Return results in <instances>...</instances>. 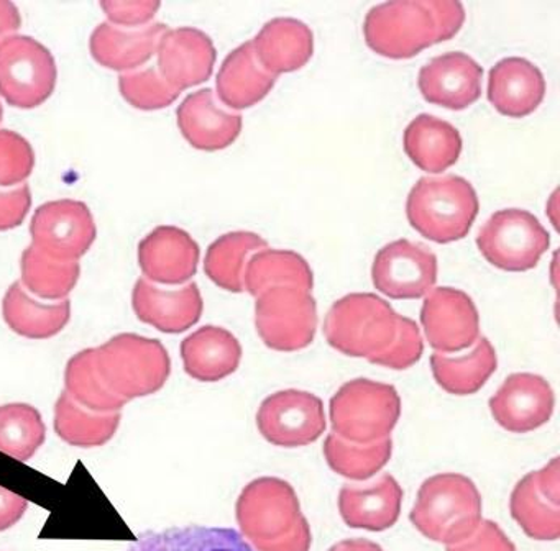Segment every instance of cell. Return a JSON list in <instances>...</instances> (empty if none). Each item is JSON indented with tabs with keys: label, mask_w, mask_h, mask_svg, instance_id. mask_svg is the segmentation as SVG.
<instances>
[{
	"label": "cell",
	"mask_w": 560,
	"mask_h": 551,
	"mask_svg": "<svg viewBox=\"0 0 560 551\" xmlns=\"http://www.w3.org/2000/svg\"><path fill=\"white\" fill-rule=\"evenodd\" d=\"M421 324L435 353L467 350L480 338L477 305L460 289H432L422 304Z\"/></svg>",
	"instance_id": "obj_14"
},
{
	"label": "cell",
	"mask_w": 560,
	"mask_h": 551,
	"mask_svg": "<svg viewBox=\"0 0 560 551\" xmlns=\"http://www.w3.org/2000/svg\"><path fill=\"white\" fill-rule=\"evenodd\" d=\"M438 26L439 42L452 38L465 22V9L457 0H428Z\"/></svg>",
	"instance_id": "obj_45"
},
{
	"label": "cell",
	"mask_w": 560,
	"mask_h": 551,
	"mask_svg": "<svg viewBox=\"0 0 560 551\" xmlns=\"http://www.w3.org/2000/svg\"><path fill=\"white\" fill-rule=\"evenodd\" d=\"M483 512L477 485L458 472L431 476L419 488L409 518L435 543L455 544L477 530Z\"/></svg>",
	"instance_id": "obj_2"
},
{
	"label": "cell",
	"mask_w": 560,
	"mask_h": 551,
	"mask_svg": "<svg viewBox=\"0 0 560 551\" xmlns=\"http://www.w3.org/2000/svg\"><path fill=\"white\" fill-rule=\"evenodd\" d=\"M32 207L31 187L0 190V232L21 225Z\"/></svg>",
	"instance_id": "obj_44"
},
{
	"label": "cell",
	"mask_w": 560,
	"mask_h": 551,
	"mask_svg": "<svg viewBox=\"0 0 560 551\" xmlns=\"http://www.w3.org/2000/svg\"><path fill=\"white\" fill-rule=\"evenodd\" d=\"M156 58L162 78L182 94L211 78L218 51L211 36L202 30L182 26L163 33Z\"/></svg>",
	"instance_id": "obj_17"
},
{
	"label": "cell",
	"mask_w": 560,
	"mask_h": 551,
	"mask_svg": "<svg viewBox=\"0 0 560 551\" xmlns=\"http://www.w3.org/2000/svg\"><path fill=\"white\" fill-rule=\"evenodd\" d=\"M183 137L198 150L215 151L237 140L242 115L219 105L212 89L189 94L176 112Z\"/></svg>",
	"instance_id": "obj_21"
},
{
	"label": "cell",
	"mask_w": 560,
	"mask_h": 551,
	"mask_svg": "<svg viewBox=\"0 0 560 551\" xmlns=\"http://www.w3.org/2000/svg\"><path fill=\"white\" fill-rule=\"evenodd\" d=\"M497 366V351L487 337L478 338L470 353L460 356L434 353L431 356L435 383L454 396H470L480 390Z\"/></svg>",
	"instance_id": "obj_30"
},
{
	"label": "cell",
	"mask_w": 560,
	"mask_h": 551,
	"mask_svg": "<svg viewBox=\"0 0 560 551\" xmlns=\"http://www.w3.org/2000/svg\"><path fill=\"white\" fill-rule=\"evenodd\" d=\"M35 166L32 144L22 134L0 130V187H12L28 179Z\"/></svg>",
	"instance_id": "obj_40"
},
{
	"label": "cell",
	"mask_w": 560,
	"mask_h": 551,
	"mask_svg": "<svg viewBox=\"0 0 560 551\" xmlns=\"http://www.w3.org/2000/svg\"><path fill=\"white\" fill-rule=\"evenodd\" d=\"M255 327L271 350H303L316 337V298L303 289H268L255 302Z\"/></svg>",
	"instance_id": "obj_10"
},
{
	"label": "cell",
	"mask_w": 560,
	"mask_h": 551,
	"mask_svg": "<svg viewBox=\"0 0 560 551\" xmlns=\"http://www.w3.org/2000/svg\"><path fill=\"white\" fill-rule=\"evenodd\" d=\"M199 246L178 226H156L139 245V262L147 281L179 285L198 271Z\"/></svg>",
	"instance_id": "obj_19"
},
{
	"label": "cell",
	"mask_w": 560,
	"mask_h": 551,
	"mask_svg": "<svg viewBox=\"0 0 560 551\" xmlns=\"http://www.w3.org/2000/svg\"><path fill=\"white\" fill-rule=\"evenodd\" d=\"M477 190L465 177H421L409 190L406 215L412 228L435 243L464 238L477 219Z\"/></svg>",
	"instance_id": "obj_4"
},
{
	"label": "cell",
	"mask_w": 560,
	"mask_h": 551,
	"mask_svg": "<svg viewBox=\"0 0 560 551\" xmlns=\"http://www.w3.org/2000/svg\"><path fill=\"white\" fill-rule=\"evenodd\" d=\"M97 373L114 396L129 402L159 392L170 377L168 351L153 338L120 333L94 348Z\"/></svg>",
	"instance_id": "obj_5"
},
{
	"label": "cell",
	"mask_w": 560,
	"mask_h": 551,
	"mask_svg": "<svg viewBox=\"0 0 560 551\" xmlns=\"http://www.w3.org/2000/svg\"><path fill=\"white\" fill-rule=\"evenodd\" d=\"M511 515L534 540L560 537V461L553 458L539 471L524 476L511 492Z\"/></svg>",
	"instance_id": "obj_15"
},
{
	"label": "cell",
	"mask_w": 560,
	"mask_h": 551,
	"mask_svg": "<svg viewBox=\"0 0 560 551\" xmlns=\"http://www.w3.org/2000/svg\"><path fill=\"white\" fill-rule=\"evenodd\" d=\"M65 392L74 402L93 412H120L127 403L114 396L101 379L96 360H94V348L80 351L68 361L67 371H65Z\"/></svg>",
	"instance_id": "obj_37"
},
{
	"label": "cell",
	"mask_w": 560,
	"mask_h": 551,
	"mask_svg": "<svg viewBox=\"0 0 560 551\" xmlns=\"http://www.w3.org/2000/svg\"><path fill=\"white\" fill-rule=\"evenodd\" d=\"M422 351H424V341H422L418 324L401 315L396 340L393 341L386 353L376 361V364L389 367V370H408L421 360Z\"/></svg>",
	"instance_id": "obj_41"
},
{
	"label": "cell",
	"mask_w": 560,
	"mask_h": 551,
	"mask_svg": "<svg viewBox=\"0 0 560 551\" xmlns=\"http://www.w3.org/2000/svg\"><path fill=\"white\" fill-rule=\"evenodd\" d=\"M363 35L373 51L386 58H411L439 43L438 26L428 0H389L372 7Z\"/></svg>",
	"instance_id": "obj_7"
},
{
	"label": "cell",
	"mask_w": 560,
	"mask_h": 551,
	"mask_svg": "<svg viewBox=\"0 0 560 551\" xmlns=\"http://www.w3.org/2000/svg\"><path fill=\"white\" fill-rule=\"evenodd\" d=\"M96 233L93 213L80 200L44 203L31 223L32 246L57 261L78 262L90 251Z\"/></svg>",
	"instance_id": "obj_11"
},
{
	"label": "cell",
	"mask_w": 560,
	"mask_h": 551,
	"mask_svg": "<svg viewBox=\"0 0 560 551\" xmlns=\"http://www.w3.org/2000/svg\"><path fill=\"white\" fill-rule=\"evenodd\" d=\"M132 307L143 324L163 333H183L198 324L205 302L196 282L168 291L142 278L133 288Z\"/></svg>",
	"instance_id": "obj_20"
},
{
	"label": "cell",
	"mask_w": 560,
	"mask_h": 551,
	"mask_svg": "<svg viewBox=\"0 0 560 551\" xmlns=\"http://www.w3.org/2000/svg\"><path fill=\"white\" fill-rule=\"evenodd\" d=\"M392 453V438L362 445V443L347 442L336 433H329L324 442L327 465L337 474L352 481H366L373 478L388 465Z\"/></svg>",
	"instance_id": "obj_35"
},
{
	"label": "cell",
	"mask_w": 560,
	"mask_h": 551,
	"mask_svg": "<svg viewBox=\"0 0 560 551\" xmlns=\"http://www.w3.org/2000/svg\"><path fill=\"white\" fill-rule=\"evenodd\" d=\"M553 406L552 387L542 376L533 373L511 374L490 399L491 415L511 433L533 432L546 425Z\"/></svg>",
	"instance_id": "obj_16"
},
{
	"label": "cell",
	"mask_w": 560,
	"mask_h": 551,
	"mask_svg": "<svg viewBox=\"0 0 560 551\" xmlns=\"http://www.w3.org/2000/svg\"><path fill=\"white\" fill-rule=\"evenodd\" d=\"M120 412L100 413L84 409L67 392L55 407V430L58 436L73 446L93 448L109 442L119 429Z\"/></svg>",
	"instance_id": "obj_34"
},
{
	"label": "cell",
	"mask_w": 560,
	"mask_h": 551,
	"mask_svg": "<svg viewBox=\"0 0 560 551\" xmlns=\"http://www.w3.org/2000/svg\"><path fill=\"white\" fill-rule=\"evenodd\" d=\"M313 285V269L303 256L290 249H261L245 266L244 291L254 297L273 288H298L311 292Z\"/></svg>",
	"instance_id": "obj_31"
},
{
	"label": "cell",
	"mask_w": 560,
	"mask_h": 551,
	"mask_svg": "<svg viewBox=\"0 0 560 551\" xmlns=\"http://www.w3.org/2000/svg\"><path fill=\"white\" fill-rule=\"evenodd\" d=\"M277 78L260 65L250 39L229 52L219 69L215 87L228 107L241 110L260 102L275 87Z\"/></svg>",
	"instance_id": "obj_27"
},
{
	"label": "cell",
	"mask_w": 560,
	"mask_h": 551,
	"mask_svg": "<svg viewBox=\"0 0 560 551\" xmlns=\"http://www.w3.org/2000/svg\"><path fill=\"white\" fill-rule=\"evenodd\" d=\"M402 489L392 474L366 484H346L339 492V511L352 528L383 531L392 528L401 514Z\"/></svg>",
	"instance_id": "obj_22"
},
{
	"label": "cell",
	"mask_w": 560,
	"mask_h": 551,
	"mask_svg": "<svg viewBox=\"0 0 560 551\" xmlns=\"http://www.w3.org/2000/svg\"><path fill=\"white\" fill-rule=\"evenodd\" d=\"M21 269L25 288L32 294L47 301H61L68 297L81 276L78 262L48 258L32 245L22 253Z\"/></svg>",
	"instance_id": "obj_36"
},
{
	"label": "cell",
	"mask_w": 560,
	"mask_h": 551,
	"mask_svg": "<svg viewBox=\"0 0 560 551\" xmlns=\"http://www.w3.org/2000/svg\"><path fill=\"white\" fill-rule=\"evenodd\" d=\"M57 62L32 36L12 35L0 43V95L19 108H35L54 94Z\"/></svg>",
	"instance_id": "obj_9"
},
{
	"label": "cell",
	"mask_w": 560,
	"mask_h": 551,
	"mask_svg": "<svg viewBox=\"0 0 560 551\" xmlns=\"http://www.w3.org/2000/svg\"><path fill=\"white\" fill-rule=\"evenodd\" d=\"M481 78L483 69L470 55L447 51L422 66L418 84L425 101L460 110L480 97Z\"/></svg>",
	"instance_id": "obj_18"
},
{
	"label": "cell",
	"mask_w": 560,
	"mask_h": 551,
	"mask_svg": "<svg viewBox=\"0 0 560 551\" xmlns=\"http://www.w3.org/2000/svg\"><path fill=\"white\" fill-rule=\"evenodd\" d=\"M4 118V108H2V104H0V121Z\"/></svg>",
	"instance_id": "obj_49"
},
{
	"label": "cell",
	"mask_w": 560,
	"mask_h": 551,
	"mask_svg": "<svg viewBox=\"0 0 560 551\" xmlns=\"http://www.w3.org/2000/svg\"><path fill=\"white\" fill-rule=\"evenodd\" d=\"M402 144L416 166L434 174L457 163L462 153V137L457 128L431 114H419L409 121Z\"/></svg>",
	"instance_id": "obj_28"
},
{
	"label": "cell",
	"mask_w": 560,
	"mask_h": 551,
	"mask_svg": "<svg viewBox=\"0 0 560 551\" xmlns=\"http://www.w3.org/2000/svg\"><path fill=\"white\" fill-rule=\"evenodd\" d=\"M550 235L534 213L501 209L481 226L477 246L488 262L504 271H527L539 262Z\"/></svg>",
	"instance_id": "obj_8"
},
{
	"label": "cell",
	"mask_w": 560,
	"mask_h": 551,
	"mask_svg": "<svg viewBox=\"0 0 560 551\" xmlns=\"http://www.w3.org/2000/svg\"><path fill=\"white\" fill-rule=\"evenodd\" d=\"M22 26V16L15 3L0 0V43L12 36Z\"/></svg>",
	"instance_id": "obj_47"
},
{
	"label": "cell",
	"mask_w": 560,
	"mask_h": 551,
	"mask_svg": "<svg viewBox=\"0 0 560 551\" xmlns=\"http://www.w3.org/2000/svg\"><path fill=\"white\" fill-rule=\"evenodd\" d=\"M47 426L40 412L28 403L0 406V452L27 461L44 445Z\"/></svg>",
	"instance_id": "obj_38"
},
{
	"label": "cell",
	"mask_w": 560,
	"mask_h": 551,
	"mask_svg": "<svg viewBox=\"0 0 560 551\" xmlns=\"http://www.w3.org/2000/svg\"><path fill=\"white\" fill-rule=\"evenodd\" d=\"M252 45L258 61L271 74L296 71L313 56V30L303 20L277 16L261 26Z\"/></svg>",
	"instance_id": "obj_24"
},
{
	"label": "cell",
	"mask_w": 560,
	"mask_h": 551,
	"mask_svg": "<svg viewBox=\"0 0 560 551\" xmlns=\"http://www.w3.org/2000/svg\"><path fill=\"white\" fill-rule=\"evenodd\" d=\"M127 551H254L234 528L175 527L140 535Z\"/></svg>",
	"instance_id": "obj_32"
},
{
	"label": "cell",
	"mask_w": 560,
	"mask_h": 551,
	"mask_svg": "<svg viewBox=\"0 0 560 551\" xmlns=\"http://www.w3.org/2000/svg\"><path fill=\"white\" fill-rule=\"evenodd\" d=\"M329 551H383L375 541L366 540V538H349V540L339 541L329 548Z\"/></svg>",
	"instance_id": "obj_48"
},
{
	"label": "cell",
	"mask_w": 560,
	"mask_h": 551,
	"mask_svg": "<svg viewBox=\"0 0 560 551\" xmlns=\"http://www.w3.org/2000/svg\"><path fill=\"white\" fill-rule=\"evenodd\" d=\"M372 279L386 297H425L438 281V256L421 243L395 239L376 253Z\"/></svg>",
	"instance_id": "obj_13"
},
{
	"label": "cell",
	"mask_w": 560,
	"mask_h": 551,
	"mask_svg": "<svg viewBox=\"0 0 560 551\" xmlns=\"http://www.w3.org/2000/svg\"><path fill=\"white\" fill-rule=\"evenodd\" d=\"M323 400L306 390L287 389L261 402L257 426L261 436L281 448H300L326 432Z\"/></svg>",
	"instance_id": "obj_12"
},
{
	"label": "cell",
	"mask_w": 560,
	"mask_h": 551,
	"mask_svg": "<svg viewBox=\"0 0 560 551\" xmlns=\"http://www.w3.org/2000/svg\"><path fill=\"white\" fill-rule=\"evenodd\" d=\"M267 246V239L254 232L225 233L206 253V274L225 291L242 292L248 259Z\"/></svg>",
	"instance_id": "obj_33"
},
{
	"label": "cell",
	"mask_w": 560,
	"mask_h": 551,
	"mask_svg": "<svg viewBox=\"0 0 560 551\" xmlns=\"http://www.w3.org/2000/svg\"><path fill=\"white\" fill-rule=\"evenodd\" d=\"M2 314L12 331L32 340H47L60 333L71 318L70 301L42 304L35 301L22 282H14L5 292Z\"/></svg>",
	"instance_id": "obj_29"
},
{
	"label": "cell",
	"mask_w": 560,
	"mask_h": 551,
	"mask_svg": "<svg viewBox=\"0 0 560 551\" xmlns=\"http://www.w3.org/2000/svg\"><path fill=\"white\" fill-rule=\"evenodd\" d=\"M119 89L122 97L140 110H160L179 97L155 68L120 75Z\"/></svg>",
	"instance_id": "obj_39"
},
{
	"label": "cell",
	"mask_w": 560,
	"mask_h": 551,
	"mask_svg": "<svg viewBox=\"0 0 560 551\" xmlns=\"http://www.w3.org/2000/svg\"><path fill=\"white\" fill-rule=\"evenodd\" d=\"M185 371L192 379L215 383L237 371L242 360L241 341L215 325H206L182 343Z\"/></svg>",
	"instance_id": "obj_26"
},
{
	"label": "cell",
	"mask_w": 560,
	"mask_h": 551,
	"mask_svg": "<svg viewBox=\"0 0 560 551\" xmlns=\"http://www.w3.org/2000/svg\"><path fill=\"white\" fill-rule=\"evenodd\" d=\"M28 502L22 495L0 485V531L14 527L25 512H27Z\"/></svg>",
	"instance_id": "obj_46"
},
{
	"label": "cell",
	"mask_w": 560,
	"mask_h": 551,
	"mask_svg": "<svg viewBox=\"0 0 560 551\" xmlns=\"http://www.w3.org/2000/svg\"><path fill=\"white\" fill-rule=\"evenodd\" d=\"M162 3L156 0H103L101 9L106 13L107 19L117 25L126 26V28H142L152 22L153 16L159 12Z\"/></svg>",
	"instance_id": "obj_42"
},
{
	"label": "cell",
	"mask_w": 560,
	"mask_h": 551,
	"mask_svg": "<svg viewBox=\"0 0 560 551\" xmlns=\"http://www.w3.org/2000/svg\"><path fill=\"white\" fill-rule=\"evenodd\" d=\"M546 95L542 71L529 59L508 56L488 74V98L508 117H524L539 107Z\"/></svg>",
	"instance_id": "obj_23"
},
{
	"label": "cell",
	"mask_w": 560,
	"mask_h": 551,
	"mask_svg": "<svg viewBox=\"0 0 560 551\" xmlns=\"http://www.w3.org/2000/svg\"><path fill=\"white\" fill-rule=\"evenodd\" d=\"M447 551H516V547L501 530L500 525L491 520H481L470 537L458 543L448 544Z\"/></svg>",
	"instance_id": "obj_43"
},
{
	"label": "cell",
	"mask_w": 560,
	"mask_h": 551,
	"mask_svg": "<svg viewBox=\"0 0 560 551\" xmlns=\"http://www.w3.org/2000/svg\"><path fill=\"white\" fill-rule=\"evenodd\" d=\"M329 415L332 433L347 442L369 445L389 438L401 417V399L392 384L360 377L334 394Z\"/></svg>",
	"instance_id": "obj_6"
},
{
	"label": "cell",
	"mask_w": 560,
	"mask_h": 551,
	"mask_svg": "<svg viewBox=\"0 0 560 551\" xmlns=\"http://www.w3.org/2000/svg\"><path fill=\"white\" fill-rule=\"evenodd\" d=\"M399 317L385 298L355 292L334 302L324 320V335L340 353L376 364L396 340Z\"/></svg>",
	"instance_id": "obj_3"
},
{
	"label": "cell",
	"mask_w": 560,
	"mask_h": 551,
	"mask_svg": "<svg viewBox=\"0 0 560 551\" xmlns=\"http://www.w3.org/2000/svg\"><path fill=\"white\" fill-rule=\"evenodd\" d=\"M166 30L168 26L165 23H152L136 30L101 23L91 35V55L104 68L130 71L152 59Z\"/></svg>",
	"instance_id": "obj_25"
},
{
	"label": "cell",
	"mask_w": 560,
	"mask_h": 551,
	"mask_svg": "<svg viewBox=\"0 0 560 551\" xmlns=\"http://www.w3.org/2000/svg\"><path fill=\"white\" fill-rule=\"evenodd\" d=\"M241 535L254 551H310L313 544L307 518L290 482L258 478L237 499Z\"/></svg>",
	"instance_id": "obj_1"
}]
</instances>
